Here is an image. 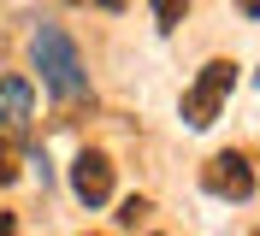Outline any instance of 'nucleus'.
<instances>
[{
	"mask_svg": "<svg viewBox=\"0 0 260 236\" xmlns=\"http://www.w3.org/2000/svg\"><path fill=\"white\" fill-rule=\"evenodd\" d=\"M136 219H148V201H142V195H130V201L118 207V224H136Z\"/></svg>",
	"mask_w": 260,
	"mask_h": 236,
	"instance_id": "0eeeda50",
	"label": "nucleus"
},
{
	"mask_svg": "<svg viewBox=\"0 0 260 236\" xmlns=\"http://www.w3.org/2000/svg\"><path fill=\"white\" fill-rule=\"evenodd\" d=\"M0 236H18V224H12V219H6V213H0Z\"/></svg>",
	"mask_w": 260,
	"mask_h": 236,
	"instance_id": "9d476101",
	"label": "nucleus"
},
{
	"mask_svg": "<svg viewBox=\"0 0 260 236\" xmlns=\"http://www.w3.org/2000/svg\"><path fill=\"white\" fill-rule=\"evenodd\" d=\"M231 83H237V65H231V59H207L201 71H195L189 94H183V124L207 130L213 118H219V107L231 100Z\"/></svg>",
	"mask_w": 260,
	"mask_h": 236,
	"instance_id": "f03ea898",
	"label": "nucleus"
},
{
	"mask_svg": "<svg viewBox=\"0 0 260 236\" xmlns=\"http://www.w3.org/2000/svg\"><path fill=\"white\" fill-rule=\"evenodd\" d=\"M24 118H30V83L0 77V130H24Z\"/></svg>",
	"mask_w": 260,
	"mask_h": 236,
	"instance_id": "39448f33",
	"label": "nucleus"
},
{
	"mask_svg": "<svg viewBox=\"0 0 260 236\" xmlns=\"http://www.w3.org/2000/svg\"><path fill=\"white\" fill-rule=\"evenodd\" d=\"M243 12H248V18H260V0H243Z\"/></svg>",
	"mask_w": 260,
	"mask_h": 236,
	"instance_id": "9b49d317",
	"label": "nucleus"
},
{
	"mask_svg": "<svg viewBox=\"0 0 260 236\" xmlns=\"http://www.w3.org/2000/svg\"><path fill=\"white\" fill-rule=\"evenodd\" d=\"M30 53H36V71H42V83H48L53 100H83L89 94V71H83L77 47H71V36L59 30V24H42V30L30 36Z\"/></svg>",
	"mask_w": 260,
	"mask_h": 236,
	"instance_id": "f257e3e1",
	"label": "nucleus"
},
{
	"mask_svg": "<svg viewBox=\"0 0 260 236\" xmlns=\"http://www.w3.org/2000/svg\"><path fill=\"white\" fill-rule=\"evenodd\" d=\"M71 6H101V12H118L124 0H71Z\"/></svg>",
	"mask_w": 260,
	"mask_h": 236,
	"instance_id": "1a4fd4ad",
	"label": "nucleus"
},
{
	"mask_svg": "<svg viewBox=\"0 0 260 236\" xmlns=\"http://www.w3.org/2000/svg\"><path fill=\"white\" fill-rule=\"evenodd\" d=\"M254 236H260V230H254Z\"/></svg>",
	"mask_w": 260,
	"mask_h": 236,
	"instance_id": "ddd939ff",
	"label": "nucleus"
},
{
	"mask_svg": "<svg viewBox=\"0 0 260 236\" xmlns=\"http://www.w3.org/2000/svg\"><path fill=\"white\" fill-rule=\"evenodd\" d=\"M71 189H77V201H83V207L113 201V159L101 154V148H83V154L71 159Z\"/></svg>",
	"mask_w": 260,
	"mask_h": 236,
	"instance_id": "20e7f679",
	"label": "nucleus"
},
{
	"mask_svg": "<svg viewBox=\"0 0 260 236\" xmlns=\"http://www.w3.org/2000/svg\"><path fill=\"white\" fill-rule=\"evenodd\" d=\"M12 177H18V154L0 142V183H12Z\"/></svg>",
	"mask_w": 260,
	"mask_h": 236,
	"instance_id": "6e6552de",
	"label": "nucleus"
},
{
	"mask_svg": "<svg viewBox=\"0 0 260 236\" xmlns=\"http://www.w3.org/2000/svg\"><path fill=\"white\" fill-rule=\"evenodd\" d=\"M183 12H189V0H154V18H160V30H178Z\"/></svg>",
	"mask_w": 260,
	"mask_h": 236,
	"instance_id": "423d86ee",
	"label": "nucleus"
},
{
	"mask_svg": "<svg viewBox=\"0 0 260 236\" xmlns=\"http://www.w3.org/2000/svg\"><path fill=\"white\" fill-rule=\"evenodd\" d=\"M201 189L219 195V201H248V195H254V165H248V154H237V148L213 154L207 165H201Z\"/></svg>",
	"mask_w": 260,
	"mask_h": 236,
	"instance_id": "7ed1b4c3",
	"label": "nucleus"
},
{
	"mask_svg": "<svg viewBox=\"0 0 260 236\" xmlns=\"http://www.w3.org/2000/svg\"><path fill=\"white\" fill-rule=\"evenodd\" d=\"M254 83H260V77H254Z\"/></svg>",
	"mask_w": 260,
	"mask_h": 236,
	"instance_id": "f8f14e48",
	"label": "nucleus"
}]
</instances>
